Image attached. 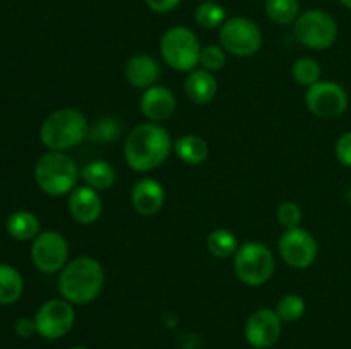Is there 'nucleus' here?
<instances>
[{
    "instance_id": "f257e3e1",
    "label": "nucleus",
    "mask_w": 351,
    "mask_h": 349,
    "mask_svg": "<svg viewBox=\"0 0 351 349\" xmlns=\"http://www.w3.org/2000/svg\"><path fill=\"white\" fill-rule=\"evenodd\" d=\"M173 149L170 132L161 123L146 122L134 127L125 139L123 156L130 170L146 173L167 161Z\"/></svg>"
},
{
    "instance_id": "f03ea898",
    "label": "nucleus",
    "mask_w": 351,
    "mask_h": 349,
    "mask_svg": "<svg viewBox=\"0 0 351 349\" xmlns=\"http://www.w3.org/2000/svg\"><path fill=\"white\" fill-rule=\"evenodd\" d=\"M105 286V269L96 259L81 255L67 262L58 276V291L72 305L95 301Z\"/></svg>"
},
{
    "instance_id": "7ed1b4c3",
    "label": "nucleus",
    "mask_w": 351,
    "mask_h": 349,
    "mask_svg": "<svg viewBox=\"0 0 351 349\" xmlns=\"http://www.w3.org/2000/svg\"><path fill=\"white\" fill-rule=\"evenodd\" d=\"M89 135L88 118L75 108H60L41 123L40 139L47 149L65 153L79 146Z\"/></svg>"
},
{
    "instance_id": "20e7f679",
    "label": "nucleus",
    "mask_w": 351,
    "mask_h": 349,
    "mask_svg": "<svg viewBox=\"0 0 351 349\" xmlns=\"http://www.w3.org/2000/svg\"><path fill=\"white\" fill-rule=\"evenodd\" d=\"M81 173L79 166L71 156L65 153L50 151L41 156L34 166V180L41 192L51 197L67 195L77 187Z\"/></svg>"
},
{
    "instance_id": "39448f33",
    "label": "nucleus",
    "mask_w": 351,
    "mask_h": 349,
    "mask_svg": "<svg viewBox=\"0 0 351 349\" xmlns=\"http://www.w3.org/2000/svg\"><path fill=\"white\" fill-rule=\"evenodd\" d=\"M274 255L266 243L245 242L233 255L235 274L245 286L259 287L274 274Z\"/></svg>"
},
{
    "instance_id": "423d86ee",
    "label": "nucleus",
    "mask_w": 351,
    "mask_h": 349,
    "mask_svg": "<svg viewBox=\"0 0 351 349\" xmlns=\"http://www.w3.org/2000/svg\"><path fill=\"white\" fill-rule=\"evenodd\" d=\"M201 43L194 31L185 26H173L163 34L160 43L165 64L178 72H192L199 65Z\"/></svg>"
},
{
    "instance_id": "0eeeda50",
    "label": "nucleus",
    "mask_w": 351,
    "mask_h": 349,
    "mask_svg": "<svg viewBox=\"0 0 351 349\" xmlns=\"http://www.w3.org/2000/svg\"><path fill=\"white\" fill-rule=\"evenodd\" d=\"M295 38L311 50H326L338 38V23L331 14L321 9L305 10L295 21Z\"/></svg>"
},
{
    "instance_id": "6e6552de",
    "label": "nucleus",
    "mask_w": 351,
    "mask_h": 349,
    "mask_svg": "<svg viewBox=\"0 0 351 349\" xmlns=\"http://www.w3.org/2000/svg\"><path fill=\"white\" fill-rule=\"evenodd\" d=\"M219 43L233 57H252L263 47V31L249 17L237 16L219 27Z\"/></svg>"
},
{
    "instance_id": "1a4fd4ad",
    "label": "nucleus",
    "mask_w": 351,
    "mask_h": 349,
    "mask_svg": "<svg viewBox=\"0 0 351 349\" xmlns=\"http://www.w3.org/2000/svg\"><path fill=\"white\" fill-rule=\"evenodd\" d=\"M348 92L341 84L332 81H319L307 88L305 106L312 115L322 120L341 116L348 108Z\"/></svg>"
},
{
    "instance_id": "9d476101",
    "label": "nucleus",
    "mask_w": 351,
    "mask_h": 349,
    "mask_svg": "<svg viewBox=\"0 0 351 349\" xmlns=\"http://www.w3.org/2000/svg\"><path fill=\"white\" fill-rule=\"evenodd\" d=\"M34 322H36V331L41 337L48 339V341L64 337L72 331L75 324L74 305L69 303L64 298L45 301L38 308Z\"/></svg>"
},
{
    "instance_id": "9b49d317",
    "label": "nucleus",
    "mask_w": 351,
    "mask_h": 349,
    "mask_svg": "<svg viewBox=\"0 0 351 349\" xmlns=\"http://www.w3.org/2000/svg\"><path fill=\"white\" fill-rule=\"evenodd\" d=\"M278 252L283 262L293 269H308L317 259V240L302 226L285 229L278 242Z\"/></svg>"
},
{
    "instance_id": "f8f14e48",
    "label": "nucleus",
    "mask_w": 351,
    "mask_h": 349,
    "mask_svg": "<svg viewBox=\"0 0 351 349\" xmlns=\"http://www.w3.org/2000/svg\"><path fill=\"white\" fill-rule=\"evenodd\" d=\"M31 260L45 274L60 272L69 260V243L58 231H41L31 245Z\"/></svg>"
},
{
    "instance_id": "ddd939ff",
    "label": "nucleus",
    "mask_w": 351,
    "mask_h": 349,
    "mask_svg": "<svg viewBox=\"0 0 351 349\" xmlns=\"http://www.w3.org/2000/svg\"><path fill=\"white\" fill-rule=\"evenodd\" d=\"M283 331V320L278 317L276 310L259 308L252 311L245 322V339L252 348L269 349L280 341Z\"/></svg>"
},
{
    "instance_id": "4468645a",
    "label": "nucleus",
    "mask_w": 351,
    "mask_h": 349,
    "mask_svg": "<svg viewBox=\"0 0 351 349\" xmlns=\"http://www.w3.org/2000/svg\"><path fill=\"white\" fill-rule=\"evenodd\" d=\"M67 207L72 219L77 221L79 224H93L98 221L103 212L101 197H99L98 190L88 187V185H77L69 194Z\"/></svg>"
},
{
    "instance_id": "2eb2a0df",
    "label": "nucleus",
    "mask_w": 351,
    "mask_h": 349,
    "mask_svg": "<svg viewBox=\"0 0 351 349\" xmlns=\"http://www.w3.org/2000/svg\"><path fill=\"white\" fill-rule=\"evenodd\" d=\"M139 106L149 122L161 123L173 116L177 109V98L167 86H153L143 92Z\"/></svg>"
},
{
    "instance_id": "dca6fc26",
    "label": "nucleus",
    "mask_w": 351,
    "mask_h": 349,
    "mask_svg": "<svg viewBox=\"0 0 351 349\" xmlns=\"http://www.w3.org/2000/svg\"><path fill=\"white\" fill-rule=\"evenodd\" d=\"M165 188L154 178H141L130 192V202L141 216H156L165 205Z\"/></svg>"
},
{
    "instance_id": "f3484780",
    "label": "nucleus",
    "mask_w": 351,
    "mask_h": 349,
    "mask_svg": "<svg viewBox=\"0 0 351 349\" xmlns=\"http://www.w3.org/2000/svg\"><path fill=\"white\" fill-rule=\"evenodd\" d=\"M125 79L132 88L149 89L156 86L160 79V64L156 58L146 53H137L130 57L125 64Z\"/></svg>"
},
{
    "instance_id": "a211bd4d",
    "label": "nucleus",
    "mask_w": 351,
    "mask_h": 349,
    "mask_svg": "<svg viewBox=\"0 0 351 349\" xmlns=\"http://www.w3.org/2000/svg\"><path fill=\"white\" fill-rule=\"evenodd\" d=\"M184 91L187 98L195 105H208L218 94V81L213 72L204 70V68H194L192 72H189L187 79H185Z\"/></svg>"
},
{
    "instance_id": "6ab92c4d",
    "label": "nucleus",
    "mask_w": 351,
    "mask_h": 349,
    "mask_svg": "<svg viewBox=\"0 0 351 349\" xmlns=\"http://www.w3.org/2000/svg\"><path fill=\"white\" fill-rule=\"evenodd\" d=\"M173 151L177 153L178 159L184 161L185 164H191V166L202 164L209 156L208 142L195 133L178 137L173 142Z\"/></svg>"
},
{
    "instance_id": "aec40b11",
    "label": "nucleus",
    "mask_w": 351,
    "mask_h": 349,
    "mask_svg": "<svg viewBox=\"0 0 351 349\" xmlns=\"http://www.w3.org/2000/svg\"><path fill=\"white\" fill-rule=\"evenodd\" d=\"M81 178L84 180V185L98 192H103L113 187L117 180V171L108 161L93 159L82 166Z\"/></svg>"
},
{
    "instance_id": "412c9836",
    "label": "nucleus",
    "mask_w": 351,
    "mask_h": 349,
    "mask_svg": "<svg viewBox=\"0 0 351 349\" xmlns=\"http://www.w3.org/2000/svg\"><path fill=\"white\" fill-rule=\"evenodd\" d=\"M5 229L12 238L19 242L34 240L40 235V221L36 216L29 211H16L7 218Z\"/></svg>"
},
{
    "instance_id": "4be33fe9",
    "label": "nucleus",
    "mask_w": 351,
    "mask_h": 349,
    "mask_svg": "<svg viewBox=\"0 0 351 349\" xmlns=\"http://www.w3.org/2000/svg\"><path fill=\"white\" fill-rule=\"evenodd\" d=\"M24 283L19 270L0 263V305H12L23 296Z\"/></svg>"
},
{
    "instance_id": "5701e85b",
    "label": "nucleus",
    "mask_w": 351,
    "mask_h": 349,
    "mask_svg": "<svg viewBox=\"0 0 351 349\" xmlns=\"http://www.w3.org/2000/svg\"><path fill=\"white\" fill-rule=\"evenodd\" d=\"M206 246H208L209 253L218 259H228V257L235 255L239 250V240H237L235 233H232L226 228L213 229L206 240Z\"/></svg>"
},
{
    "instance_id": "b1692460",
    "label": "nucleus",
    "mask_w": 351,
    "mask_h": 349,
    "mask_svg": "<svg viewBox=\"0 0 351 349\" xmlns=\"http://www.w3.org/2000/svg\"><path fill=\"white\" fill-rule=\"evenodd\" d=\"M266 14L273 23L280 26L295 24L300 16V2L298 0H266Z\"/></svg>"
},
{
    "instance_id": "393cba45",
    "label": "nucleus",
    "mask_w": 351,
    "mask_h": 349,
    "mask_svg": "<svg viewBox=\"0 0 351 349\" xmlns=\"http://www.w3.org/2000/svg\"><path fill=\"white\" fill-rule=\"evenodd\" d=\"M194 19L204 29H216L225 24L226 10L221 3L215 2V0H206L195 9Z\"/></svg>"
},
{
    "instance_id": "a878e982",
    "label": "nucleus",
    "mask_w": 351,
    "mask_h": 349,
    "mask_svg": "<svg viewBox=\"0 0 351 349\" xmlns=\"http://www.w3.org/2000/svg\"><path fill=\"white\" fill-rule=\"evenodd\" d=\"M321 65L315 58L312 57H302L298 58L291 68V75H293L295 82L305 88H311L312 84L321 81Z\"/></svg>"
},
{
    "instance_id": "bb28decb",
    "label": "nucleus",
    "mask_w": 351,
    "mask_h": 349,
    "mask_svg": "<svg viewBox=\"0 0 351 349\" xmlns=\"http://www.w3.org/2000/svg\"><path fill=\"white\" fill-rule=\"evenodd\" d=\"M305 311H307V303H305L304 298L297 293L285 294L276 305L278 317L283 322H287V324L300 320L305 315Z\"/></svg>"
},
{
    "instance_id": "cd10ccee",
    "label": "nucleus",
    "mask_w": 351,
    "mask_h": 349,
    "mask_svg": "<svg viewBox=\"0 0 351 349\" xmlns=\"http://www.w3.org/2000/svg\"><path fill=\"white\" fill-rule=\"evenodd\" d=\"M201 68L208 72H218L226 65V51L223 47L218 44H208L202 47L201 58H199Z\"/></svg>"
},
{
    "instance_id": "c85d7f7f",
    "label": "nucleus",
    "mask_w": 351,
    "mask_h": 349,
    "mask_svg": "<svg viewBox=\"0 0 351 349\" xmlns=\"http://www.w3.org/2000/svg\"><path fill=\"white\" fill-rule=\"evenodd\" d=\"M119 120L112 118V116H106V118L99 120L93 129H89L88 139L96 140V142H108V140L117 139V137H119Z\"/></svg>"
},
{
    "instance_id": "c756f323",
    "label": "nucleus",
    "mask_w": 351,
    "mask_h": 349,
    "mask_svg": "<svg viewBox=\"0 0 351 349\" xmlns=\"http://www.w3.org/2000/svg\"><path fill=\"white\" fill-rule=\"evenodd\" d=\"M276 218L285 229L297 228L302 222V207L293 201L281 202L276 211Z\"/></svg>"
},
{
    "instance_id": "7c9ffc66",
    "label": "nucleus",
    "mask_w": 351,
    "mask_h": 349,
    "mask_svg": "<svg viewBox=\"0 0 351 349\" xmlns=\"http://www.w3.org/2000/svg\"><path fill=\"white\" fill-rule=\"evenodd\" d=\"M336 157H338L339 163L343 166L351 168V130L350 132H345L341 137L338 139L335 147Z\"/></svg>"
},
{
    "instance_id": "2f4dec72",
    "label": "nucleus",
    "mask_w": 351,
    "mask_h": 349,
    "mask_svg": "<svg viewBox=\"0 0 351 349\" xmlns=\"http://www.w3.org/2000/svg\"><path fill=\"white\" fill-rule=\"evenodd\" d=\"M14 331H16V334L19 335V337L29 339V337H33L34 334H38L36 322H34V318L31 320V318L23 317L16 322V325H14Z\"/></svg>"
},
{
    "instance_id": "473e14b6",
    "label": "nucleus",
    "mask_w": 351,
    "mask_h": 349,
    "mask_svg": "<svg viewBox=\"0 0 351 349\" xmlns=\"http://www.w3.org/2000/svg\"><path fill=\"white\" fill-rule=\"evenodd\" d=\"M144 2H146V5L149 7L153 12L167 14L171 12L173 9H177V7L180 5L182 0H144Z\"/></svg>"
},
{
    "instance_id": "72a5a7b5",
    "label": "nucleus",
    "mask_w": 351,
    "mask_h": 349,
    "mask_svg": "<svg viewBox=\"0 0 351 349\" xmlns=\"http://www.w3.org/2000/svg\"><path fill=\"white\" fill-rule=\"evenodd\" d=\"M339 2H341L343 5L346 7V9H350V10H351V0H339Z\"/></svg>"
},
{
    "instance_id": "f704fd0d",
    "label": "nucleus",
    "mask_w": 351,
    "mask_h": 349,
    "mask_svg": "<svg viewBox=\"0 0 351 349\" xmlns=\"http://www.w3.org/2000/svg\"><path fill=\"white\" fill-rule=\"evenodd\" d=\"M71 349H89V348H84V346H74V348H71Z\"/></svg>"
},
{
    "instance_id": "c9c22d12",
    "label": "nucleus",
    "mask_w": 351,
    "mask_h": 349,
    "mask_svg": "<svg viewBox=\"0 0 351 349\" xmlns=\"http://www.w3.org/2000/svg\"><path fill=\"white\" fill-rule=\"evenodd\" d=\"M202 2H206V0H202Z\"/></svg>"
}]
</instances>
